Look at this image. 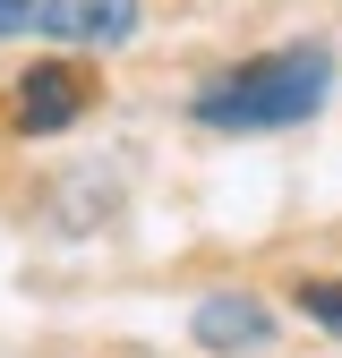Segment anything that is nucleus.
<instances>
[{
	"instance_id": "1",
	"label": "nucleus",
	"mask_w": 342,
	"mask_h": 358,
	"mask_svg": "<svg viewBox=\"0 0 342 358\" xmlns=\"http://www.w3.org/2000/svg\"><path fill=\"white\" fill-rule=\"evenodd\" d=\"M325 85H334V60L317 52V43H299V52H256V60L223 69L197 94V120L205 128H291V120H308L325 103Z\"/></svg>"
},
{
	"instance_id": "2",
	"label": "nucleus",
	"mask_w": 342,
	"mask_h": 358,
	"mask_svg": "<svg viewBox=\"0 0 342 358\" xmlns=\"http://www.w3.org/2000/svg\"><path fill=\"white\" fill-rule=\"evenodd\" d=\"M146 26L137 0H0V43L34 34V43H128Z\"/></svg>"
},
{
	"instance_id": "3",
	"label": "nucleus",
	"mask_w": 342,
	"mask_h": 358,
	"mask_svg": "<svg viewBox=\"0 0 342 358\" xmlns=\"http://www.w3.org/2000/svg\"><path fill=\"white\" fill-rule=\"evenodd\" d=\"M86 111V69L77 60H34L18 85H9V128L18 137H52Z\"/></svg>"
},
{
	"instance_id": "4",
	"label": "nucleus",
	"mask_w": 342,
	"mask_h": 358,
	"mask_svg": "<svg viewBox=\"0 0 342 358\" xmlns=\"http://www.w3.org/2000/svg\"><path fill=\"white\" fill-rule=\"evenodd\" d=\"M189 333H197L205 350H256V341L274 333V316H266V307H256L248 290H214V299H197Z\"/></svg>"
},
{
	"instance_id": "5",
	"label": "nucleus",
	"mask_w": 342,
	"mask_h": 358,
	"mask_svg": "<svg viewBox=\"0 0 342 358\" xmlns=\"http://www.w3.org/2000/svg\"><path fill=\"white\" fill-rule=\"evenodd\" d=\"M299 316L325 324V333H342V282H299Z\"/></svg>"
}]
</instances>
